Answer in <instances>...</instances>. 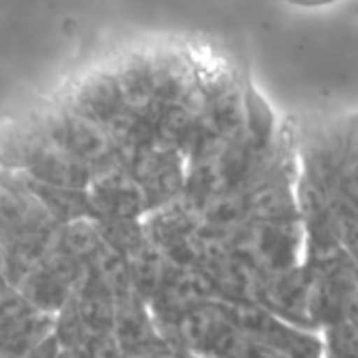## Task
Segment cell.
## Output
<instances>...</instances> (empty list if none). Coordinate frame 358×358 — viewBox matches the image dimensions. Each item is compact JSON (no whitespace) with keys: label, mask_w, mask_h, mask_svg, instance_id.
I'll list each match as a JSON object with an SVG mask.
<instances>
[{"label":"cell","mask_w":358,"mask_h":358,"mask_svg":"<svg viewBox=\"0 0 358 358\" xmlns=\"http://www.w3.org/2000/svg\"><path fill=\"white\" fill-rule=\"evenodd\" d=\"M236 318L245 339L264 358H322L320 333L297 327L259 303H236Z\"/></svg>","instance_id":"cell-1"},{"label":"cell","mask_w":358,"mask_h":358,"mask_svg":"<svg viewBox=\"0 0 358 358\" xmlns=\"http://www.w3.org/2000/svg\"><path fill=\"white\" fill-rule=\"evenodd\" d=\"M64 108L108 129L127 108V95L116 70H91L74 78L59 99Z\"/></svg>","instance_id":"cell-2"},{"label":"cell","mask_w":358,"mask_h":358,"mask_svg":"<svg viewBox=\"0 0 358 358\" xmlns=\"http://www.w3.org/2000/svg\"><path fill=\"white\" fill-rule=\"evenodd\" d=\"M55 331V314L28 303L0 318V358H28Z\"/></svg>","instance_id":"cell-3"},{"label":"cell","mask_w":358,"mask_h":358,"mask_svg":"<svg viewBox=\"0 0 358 358\" xmlns=\"http://www.w3.org/2000/svg\"><path fill=\"white\" fill-rule=\"evenodd\" d=\"M49 145L51 141L36 116L0 127V164L5 171H28Z\"/></svg>","instance_id":"cell-4"},{"label":"cell","mask_w":358,"mask_h":358,"mask_svg":"<svg viewBox=\"0 0 358 358\" xmlns=\"http://www.w3.org/2000/svg\"><path fill=\"white\" fill-rule=\"evenodd\" d=\"M331 230L341 247V251L354 262L358 268V209L348 205L343 199L331 194Z\"/></svg>","instance_id":"cell-5"},{"label":"cell","mask_w":358,"mask_h":358,"mask_svg":"<svg viewBox=\"0 0 358 358\" xmlns=\"http://www.w3.org/2000/svg\"><path fill=\"white\" fill-rule=\"evenodd\" d=\"M322 358H358V320H337L318 329Z\"/></svg>","instance_id":"cell-6"},{"label":"cell","mask_w":358,"mask_h":358,"mask_svg":"<svg viewBox=\"0 0 358 358\" xmlns=\"http://www.w3.org/2000/svg\"><path fill=\"white\" fill-rule=\"evenodd\" d=\"M278 3H285V5L297 7V9H324V7L345 3V0H278Z\"/></svg>","instance_id":"cell-7"},{"label":"cell","mask_w":358,"mask_h":358,"mask_svg":"<svg viewBox=\"0 0 358 358\" xmlns=\"http://www.w3.org/2000/svg\"><path fill=\"white\" fill-rule=\"evenodd\" d=\"M59 358H95L93 354L89 352H83V350H70V348H62L59 352Z\"/></svg>","instance_id":"cell-8"},{"label":"cell","mask_w":358,"mask_h":358,"mask_svg":"<svg viewBox=\"0 0 358 358\" xmlns=\"http://www.w3.org/2000/svg\"><path fill=\"white\" fill-rule=\"evenodd\" d=\"M356 3H358V0H356ZM356 13H358V7H356Z\"/></svg>","instance_id":"cell-9"},{"label":"cell","mask_w":358,"mask_h":358,"mask_svg":"<svg viewBox=\"0 0 358 358\" xmlns=\"http://www.w3.org/2000/svg\"><path fill=\"white\" fill-rule=\"evenodd\" d=\"M356 116H358V112H356Z\"/></svg>","instance_id":"cell-10"},{"label":"cell","mask_w":358,"mask_h":358,"mask_svg":"<svg viewBox=\"0 0 358 358\" xmlns=\"http://www.w3.org/2000/svg\"><path fill=\"white\" fill-rule=\"evenodd\" d=\"M190 358H192V356H190Z\"/></svg>","instance_id":"cell-11"}]
</instances>
